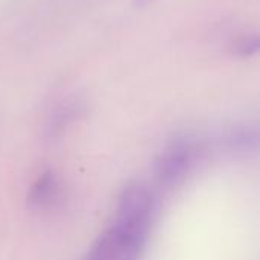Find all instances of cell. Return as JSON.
Wrapping results in <instances>:
<instances>
[{
	"label": "cell",
	"instance_id": "1",
	"mask_svg": "<svg viewBox=\"0 0 260 260\" xmlns=\"http://www.w3.org/2000/svg\"><path fill=\"white\" fill-rule=\"evenodd\" d=\"M157 215V198L142 183L126 184L117 197L114 218L85 260H139Z\"/></svg>",
	"mask_w": 260,
	"mask_h": 260
},
{
	"label": "cell",
	"instance_id": "4",
	"mask_svg": "<svg viewBox=\"0 0 260 260\" xmlns=\"http://www.w3.org/2000/svg\"><path fill=\"white\" fill-rule=\"evenodd\" d=\"M62 195V184L58 175L52 171L43 172L32 184L27 200L29 204L35 209H50L59 203Z\"/></svg>",
	"mask_w": 260,
	"mask_h": 260
},
{
	"label": "cell",
	"instance_id": "3",
	"mask_svg": "<svg viewBox=\"0 0 260 260\" xmlns=\"http://www.w3.org/2000/svg\"><path fill=\"white\" fill-rule=\"evenodd\" d=\"M221 152L232 155H250L259 148V131L254 125L238 123L225 128L216 139Z\"/></svg>",
	"mask_w": 260,
	"mask_h": 260
},
{
	"label": "cell",
	"instance_id": "5",
	"mask_svg": "<svg viewBox=\"0 0 260 260\" xmlns=\"http://www.w3.org/2000/svg\"><path fill=\"white\" fill-rule=\"evenodd\" d=\"M85 111V104L81 98H72L61 102L47 117L46 136L53 139L62 134L72 123H75Z\"/></svg>",
	"mask_w": 260,
	"mask_h": 260
},
{
	"label": "cell",
	"instance_id": "6",
	"mask_svg": "<svg viewBox=\"0 0 260 260\" xmlns=\"http://www.w3.org/2000/svg\"><path fill=\"white\" fill-rule=\"evenodd\" d=\"M259 37H257L256 34H253V35H247V37L238 40V41L233 44L232 50H233V55H235V56L247 59V58H253V56L259 52Z\"/></svg>",
	"mask_w": 260,
	"mask_h": 260
},
{
	"label": "cell",
	"instance_id": "7",
	"mask_svg": "<svg viewBox=\"0 0 260 260\" xmlns=\"http://www.w3.org/2000/svg\"><path fill=\"white\" fill-rule=\"evenodd\" d=\"M151 2H154V0H134V6L136 8H143V6L149 5Z\"/></svg>",
	"mask_w": 260,
	"mask_h": 260
},
{
	"label": "cell",
	"instance_id": "2",
	"mask_svg": "<svg viewBox=\"0 0 260 260\" xmlns=\"http://www.w3.org/2000/svg\"><path fill=\"white\" fill-rule=\"evenodd\" d=\"M200 145L189 136L172 139L155 161V178L161 187L178 186L193 169L200 155Z\"/></svg>",
	"mask_w": 260,
	"mask_h": 260
}]
</instances>
